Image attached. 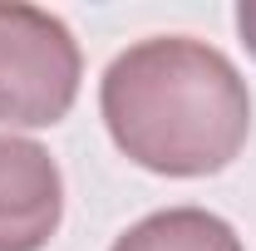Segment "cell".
Instances as JSON below:
<instances>
[{"label":"cell","mask_w":256,"mask_h":251,"mask_svg":"<svg viewBox=\"0 0 256 251\" xmlns=\"http://www.w3.org/2000/svg\"><path fill=\"white\" fill-rule=\"evenodd\" d=\"M98 108L118 153L162 178L222 172L252 133V89L242 69L192 34H148L114 54Z\"/></svg>","instance_id":"1"},{"label":"cell","mask_w":256,"mask_h":251,"mask_svg":"<svg viewBox=\"0 0 256 251\" xmlns=\"http://www.w3.org/2000/svg\"><path fill=\"white\" fill-rule=\"evenodd\" d=\"M79 40L40 5L0 0V124L50 128L79 98Z\"/></svg>","instance_id":"2"},{"label":"cell","mask_w":256,"mask_h":251,"mask_svg":"<svg viewBox=\"0 0 256 251\" xmlns=\"http://www.w3.org/2000/svg\"><path fill=\"white\" fill-rule=\"evenodd\" d=\"M64 217V178L50 148L0 133V251H40Z\"/></svg>","instance_id":"3"},{"label":"cell","mask_w":256,"mask_h":251,"mask_svg":"<svg viewBox=\"0 0 256 251\" xmlns=\"http://www.w3.org/2000/svg\"><path fill=\"white\" fill-rule=\"evenodd\" d=\"M108 251H246L236 226L207 207H162L133 222Z\"/></svg>","instance_id":"4"},{"label":"cell","mask_w":256,"mask_h":251,"mask_svg":"<svg viewBox=\"0 0 256 251\" xmlns=\"http://www.w3.org/2000/svg\"><path fill=\"white\" fill-rule=\"evenodd\" d=\"M236 30H242V44L256 54V0H242L236 5Z\"/></svg>","instance_id":"5"}]
</instances>
